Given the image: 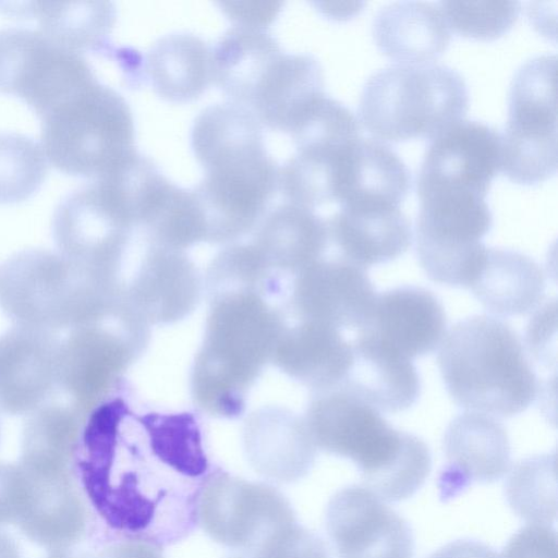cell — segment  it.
I'll return each mask as SVG.
<instances>
[{
    "label": "cell",
    "instance_id": "6da1fadb",
    "mask_svg": "<svg viewBox=\"0 0 558 558\" xmlns=\"http://www.w3.org/2000/svg\"><path fill=\"white\" fill-rule=\"evenodd\" d=\"M118 401L99 402L83 420L72 472L108 538L163 548L198 525V500L213 472L190 426L132 433Z\"/></svg>",
    "mask_w": 558,
    "mask_h": 558
},
{
    "label": "cell",
    "instance_id": "7a4b0ae2",
    "mask_svg": "<svg viewBox=\"0 0 558 558\" xmlns=\"http://www.w3.org/2000/svg\"><path fill=\"white\" fill-rule=\"evenodd\" d=\"M437 364L451 399L466 411L511 417L538 393L518 333L496 316L474 315L456 323L439 344Z\"/></svg>",
    "mask_w": 558,
    "mask_h": 558
},
{
    "label": "cell",
    "instance_id": "3957f363",
    "mask_svg": "<svg viewBox=\"0 0 558 558\" xmlns=\"http://www.w3.org/2000/svg\"><path fill=\"white\" fill-rule=\"evenodd\" d=\"M318 446L350 459L365 487L383 500L398 502L414 495L432 469V454L417 436L391 426L380 412L337 387L313 405Z\"/></svg>",
    "mask_w": 558,
    "mask_h": 558
},
{
    "label": "cell",
    "instance_id": "277c9868",
    "mask_svg": "<svg viewBox=\"0 0 558 558\" xmlns=\"http://www.w3.org/2000/svg\"><path fill=\"white\" fill-rule=\"evenodd\" d=\"M463 76L444 64H396L366 81L359 114L375 137L389 142L432 140L469 109Z\"/></svg>",
    "mask_w": 558,
    "mask_h": 558
},
{
    "label": "cell",
    "instance_id": "5b68a950",
    "mask_svg": "<svg viewBox=\"0 0 558 558\" xmlns=\"http://www.w3.org/2000/svg\"><path fill=\"white\" fill-rule=\"evenodd\" d=\"M108 281L60 252L33 248L0 265V307L15 325L57 332L108 310Z\"/></svg>",
    "mask_w": 558,
    "mask_h": 558
},
{
    "label": "cell",
    "instance_id": "8992f818",
    "mask_svg": "<svg viewBox=\"0 0 558 558\" xmlns=\"http://www.w3.org/2000/svg\"><path fill=\"white\" fill-rule=\"evenodd\" d=\"M126 100L98 80L41 118L46 158L61 172L98 178L136 151Z\"/></svg>",
    "mask_w": 558,
    "mask_h": 558
},
{
    "label": "cell",
    "instance_id": "52a82bcc",
    "mask_svg": "<svg viewBox=\"0 0 558 558\" xmlns=\"http://www.w3.org/2000/svg\"><path fill=\"white\" fill-rule=\"evenodd\" d=\"M415 250L426 276L449 287L470 288L487 247L482 239L493 227L484 196L452 191L417 194Z\"/></svg>",
    "mask_w": 558,
    "mask_h": 558
},
{
    "label": "cell",
    "instance_id": "ba28073f",
    "mask_svg": "<svg viewBox=\"0 0 558 558\" xmlns=\"http://www.w3.org/2000/svg\"><path fill=\"white\" fill-rule=\"evenodd\" d=\"M556 60L543 54L525 61L510 84L500 170L521 185L542 183L557 170Z\"/></svg>",
    "mask_w": 558,
    "mask_h": 558
},
{
    "label": "cell",
    "instance_id": "9c48e42d",
    "mask_svg": "<svg viewBox=\"0 0 558 558\" xmlns=\"http://www.w3.org/2000/svg\"><path fill=\"white\" fill-rule=\"evenodd\" d=\"M97 80L82 53L40 31L0 29V93L22 98L40 119Z\"/></svg>",
    "mask_w": 558,
    "mask_h": 558
},
{
    "label": "cell",
    "instance_id": "30bf717a",
    "mask_svg": "<svg viewBox=\"0 0 558 558\" xmlns=\"http://www.w3.org/2000/svg\"><path fill=\"white\" fill-rule=\"evenodd\" d=\"M203 179L192 189L206 235L228 239L246 231L276 192L279 168L265 145L211 158L202 166Z\"/></svg>",
    "mask_w": 558,
    "mask_h": 558
},
{
    "label": "cell",
    "instance_id": "8fae6325",
    "mask_svg": "<svg viewBox=\"0 0 558 558\" xmlns=\"http://www.w3.org/2000/svg\"><path fill=\"white\" fill-rule=\"evenodd\" d=\"M132 225L121 191L101 175L62 198L53 213L52 235L62 255L108 280Z\"/></svg>",
    "mask_w": 558,
    "mask_h": 558
},
{
    "label": "cell",
    "instance_id": "7c38bea8",
    "mask_svg": "<svg viewBox=\"0 0 558 558\" xmlns=\"http://www.w3.org/2000/svg\"><path fill=\"white\" fill-rule=\"evenodd\" d=\"M198 525L215 542L243 556L278 530L296 522L289 500L275 487L215 469L198 500Z\"/></svg>",
    "mask_w": 558,
    "mask_h": 558
},
{
    "label": "cell",
    "instance_id": "4fadbf2b",
    "mask_svg": "<svg viewBox=\"0 0 558 558\" xmlns=\"http://www.w3.org/2000/svg\"><path fill=\"white\" fill-rule=\"evenodd\" d=\"M325 524L338 558H412L409 523L366 487L350 485L329 500Z\"/></svg>",
    "mask_w": 558,
    "mask_h": 558
},
{
    "label": "cell",
    "instance_id": "5bb4252c",
    "mask_svg": "<svg viewBox=\"0 0 558 558\" xmlns=\"http://www.w3.org/2000/svg\"><path fill=\"white\" fill-rule=\"evenodd\" d=\"M500 170V134L460 120L430 140L416 178V192H469L485 196Z\"/></svg>",
    "mask_w": 558,
    "mask_h": 558
},
{
    "label": "cell",
    "instance_id": "9a60e30c",
    "mask_svg": "<svg viewBox=\"0 0 558 558\" xmlns=\"http://www.w3.org/2000/svg\"><path fill=\"white\" fill-rule=\"evenodd\" d=\"M57 332L15 325L0 336V410L31 414L59 388Z\"/></svg>",
    "mask_w": 558,
    "mask_h": 558
},
{
    "label": "cell",
    "instance_id": "2e32d148",
    "mask_svg": "<svg viewBox=\"0 0 558 558\" xmlns=\"http://www.w3.org/2000/svg\"><path fill=\"white\" fill-rule=\"evenodd\" d=\"M25 494L16 526L51 553L73 548L85 536L86 498L71 471H40L21 464Z\"/></svg>",
    "mask_w": 558,
    "mask_h": 558
},
{
    "label": "cell",
    "instance_id": "e0dca14e",
    "mask_svg": "<svg viewBox=\"0 0 558 558\" xmlns=\"http://www.w3.org/2000/svg\"><path fill=\"white\" fill-rule=\"evenodd\" d=\"M446 465L438 476L441 501L463 493L473 483H493L511 465V447L504 425L494 416L466 411L457 415L444 436Z\"/></svg>",
    "mask_w": 558,
    "mask_h": 558
},
{
    "label": "cell",
    "instance_id": "ac0fdd59",
    "mask_svg": "<svg viewBox=\"0 0 558 558\" xmlns=\"http://www.w3.org/2000/svg\"><path fill=\"white\" fill-rule=\"evenodd\" d=\"M365 330L407 359L433 352L446 335L441 302L429 290L403 286L376 296Z\"/></svg>",
    "mask_w": 558,
    "mask_h": 558
},
{
    "label": "cell",
    "instance_id": "d6986e66",
    "mask_svg": "<svg viewBox=\"0 0 558 558\" xmlns=\"http://www.w3.org/2000/svg\"><path fill=\"white\" fill-rule=\"evenodd\" d=\"M352 362L338 385L379 412L410 409L421 392V379L412 360L395 352L365 330L352 342Z\"/></svg>",
    "mask_w": 558,
    "mask_h": 558
},
{
    "label": "cell",
    "instance_id": "ffe728a7",
    "mask_svg": "<svg viewBox=\"0 0 558 558\" xmlns=\"http://www.w3.org/2000/svg\"><path fill=\"white\" fill-rule=\"evenodd\" d=\"M411 190V173L379 140L360 137L343 155L335 201L341 207L399 206Z\"/></svg>",
    "mask_w": 558,
    "mask_h": 558
},
{
    "label": "cell",
    "instance_id": "44dd1931",
    "mask_svg": "<svg viewBox=\"0 0 558 558\" xmlns=\"http://www.w3.org/2000/svg\"><path fill=\"white\" fill-rule=\"evenodd\" d=\"M327 226L341 257L364 269L398 258L412 243L399 206L341 207Z\"/></svg>",
    "mask_w": 558,
    "mask_h": 558
},
{
    "label": "cell",
    "instance_id": "7402d4cb",
    "mask_svg": "<svg viewBox=\"0 0 558 558\" xmlns=\"http://www.w3.org/2000/svg\"><path fill=\"white\" fill-rule=\"evenodd\" d=\"M100 319L70 329L60 343L59 388L83 412L100 402L119 362L117 340Z\"/></svg>",
    "mask_w": 558,
    "mask_h": 558
},
{
    "label": "cell",
    "instance_id": "603a6c76",
    "mask_svg": "<svg viewBox=\"0 0 558 558\" xmlns=\"http://www.w3.org/2000/svg\"><path fill=\"white\" fill-rule=\"evenodd\" d=\"M377 48L402 64H425L448 48L451 33L437 3L398 1L380 9L373 21Z\"/></svg>",
    "mask_w": 558,
    "mask_h": 558
},
{
    "label": "cell",
    "instance_id": "cb8c5ba5",
    "mask_svg": "<svg viewBox=\"0 0 558 558\" xmlns=\"http://www.w3.org/2000/svg\"><path fill=\"white\" fill-rule=\"evenodd\" d=\"M324 92L319 61L307 53H282L272 64L250 109L268 128L290 133Z\"/></svg>",
    "mask_w": 558,
    "mask_h": 558
},
{
    "label": "cell",
    "instance_id": "d4e9b609",
    "mask_svg": "<svg viewBox=\"0 0 558 558\" xmlns=\"http://www.w3.org/2000/svg\"><path fill=\"white\" fill-rule=\"evenodd\" d=\"M0 9L11 15L35 17L41 33L75 52H116L109 35L117 10L110 1L0 2Z\"/></svg>",
    "mask_w": 558,
    "mask_h": 558
},
{
    "label": "cell",
    "instance_id": "484cf974",
    "mask_svg": "<svg viewBox=\"0 0 558 558\" xmlns=\"http://www.w3.org/2000/svg\"><path fill=\"white\" fill-rule=\"evenodd\" d=\"M282 53L267 28L234 24L211 49L213 82L231 101L250 109L258 86Z\"/></svg>",
    "mask_w": 558,
    "mask_h": 558
},
{
    "label": "cell",
    "instance_id": "4316f807",
    "mask_svg": "<svg viewBox=\"0 0 558 558\" xmlns=\"http://www.w3.org/2000/svg\"><path fill=\"white\" fill-rule=\"evenodd\" d=\"M304 291L320 323L357 330L367 325L377 296L365 269L342 257L317 265Z\"/></svg>",
    "mask_w": 558,
    "mask_h": 558
},
{
    "label": "cell",
    "instance_id": "83f0119b",
    "mask_svg": "<svg viewBox=\"0 0 558 558\" xmlns=\"http://www.w3.org/2000/svg\"><path fill=\"white\" fill-rule=\"evenodd\" d=\"M545 286L544 272L534 259L490 247L469 289L489 313L508 317L532 312L543 300Z\"/></svg>",
    "mask_w": 558,
    "mask_h": 558
},
{
    "label": "cell",
    "instance_id": "f1b7e54d",
    "mask_svg": "<svg viewBox=\"0 0 558 558\" xmlns=\"http://www.w3.org/2000/svg\"><path fill=\"white\" fill-rule=\"evenodd\" d=\"M144 76L160 97L173 102L191 101L213 82L211 48L191 33L165 35L148 50Z\"/></svg>",
    "mask_w": 558,
    "mask_h": 558
},
{
    "label": "cell",
    "instance_id": "f546056e",
    "mask_svg": "<svg viewBox=\"0 0 558 558\" xmlns=\"http://www.w3.org/2000/svg\"><path fill=\"white\" fill-rule=\"evenodd\" d=\"M85 412L74 404L48 402L23 428L20 463L40 471H71Z\"/></svg>",
    "mask_w": 558,
    "mask_h": 558
},
{
    "label": "cell",
    "instance_id": "4dcf8cb0",
    "mask_svg": "<svg viewBox=\"0 0 558 558\" xmlns=\"http://www.w3.org/2000/svg\"><path fill=\"white\" fill-rule=\"evenodd\" d=\"M510 507L531 523L549 524L556 518L555 454L522 460L506 485Z\"/></svg>",
    "mask_w": 558,
    "mask_h": 558
},
{
    "label": "cell",
    "instance_id": "1f68e13d",
    "mask_svg": "<svg viewBox=\"0 0 558 558\" xmlns=\"http://www.w3.org/2000/svg\"><path fill=\"white\" fill-rule=\"evenodd\" d=\"M260 241L271 248H288L300 259L317 257L329 240L327 220L292 203L274 208L265 218L259 232Z\"/></svg>",
    "mask_w": 558,
    "mask_h": 558
},
{
    "label": "cell",
    "instance_id": "d6a6232c",
    "mask_svg": "<svg viewBox=\"0 0 558 558\" xmlns=\"http://www.w3.org/2000/svg\"><path fill=\"white\" fill-rule=\"evenodd\" d=\"M47 174L43 147L32 137L0 133V204L26 201L41 186Z\"/></svg>",
    "mask_w": 558,
    "mask_h": 558
},
{
    "label": "cell",
    "instance_id": "836d02e7",
    "mask_svg": "<svg viewBox=\"0 0 558 558\" xmlns=\"http://www.w3.org/2000/svg\"><path fill=\"white\" fill-rule=\"evenodd\" d=\"M454 33L476 40H494L508 33L518 20V1H440L437 3Z\"/></svg>",
    "mask_w": 558,
    "mask_h": 558
},
{
    "label": "cell",
    "instance_id": "e575fe53",
    "mask_svg": "<svg viewBox=\"0 0 558 558\" xmlns=\"http://www.w3.org/2000/svg\"><path fill=\"white\" fill-rule=\"evenodd\" d=\"M246 558H329L324 541L293 522L270 535Z\"/></svg>",
    "mask_w": 558,
    "mask_h": 558
},
{
    "label": "cell",
    "instance_id": "d590c367",
    "mask_svg": "<svg viewBox=\"0 0 558 558\" xmlns=\"http://www.w3.org/2000/svg\"><path fill=\"white\" fill-rule=\"evenodd\" d=\"M500 558H557V534L547 524L520 529L505 546Z\"/></svg>",
    "mask_w": 558,
    "mask_h": 558
},
{
    "label": "cell",
    "instance_id": "8d00e7d4",
    "mask_svg": "<svg viewBox=\"0 0 558 558\" xmlns=\"http://www.w3.org/2000/svg\"><path fill=\"white\" fill-rule=\"evenodd\" d=\"M24 494L25 475L21 465L0 463V525H16Z\"/></svg>",
    "mask_w": 558,
    "mask_h": 558
},
{
    "label": "cell",
    "instance_id": "74e56055",
    "mask_svg": "<svg viewBox=\"0 0 558 558\" xmlns=\"http://www.w3.org/2000/svg\"><path fill=\"white\" fill-rule=\"evenodd\" d=\"M556 333V302L546 303L531 319L527 331V349L538 362L550 360V338Z\"/></svg>",
    "mask_w": 558,
    "mask_h": 558
},
{
    "label": "cell",
    "instance_id": "f35d334b",
    "mask_svg": "<svg viewBox=\"0 0 558 558\" xmlns=\"http://www.w3.org/2000/svg\"><path fill=\"white\" fill-rule=\"evenodd\" d=\"M219 4L234 24L267 28L279 13L282 2L253 0L223 1Z\"/></svg>",
    "mask_w": 558,
    "mask_h": 558
},
{
    "label": "cell",
    "instance_id": "ab89813d",
    "mask_svg": "<svg viewBox=\"0 0 558 558\" xmlns=\"http://www.w3.org/2000/svg\"><path fill=\"white\" fill-rule=\"evenodd\" d=\"M97 558H163L161 548L134 539H108Z\"/></svg>",
    "mask_w": 558,
    "mask_h": 558
},
{
    "label": "cell",
    "instance_id": "60d3db41",
    "mask_svg": "<svg viewBox=\"0 0 558 558\" xmlns=\"http://www.w3.org/2000/svg\"><path fill=\"white\" fill-rule=\"evenodd\" d=\"M427 558H500L488 545L474 539L451 542Z\"/></svg>",
    "mask_w": 558,
    "mask_h": 558
},
{
    "label": "cell",
    "instance_id": "b9f144b4",
    "mask_svg": "<svg viewBox=\"0 0 558 558\" xmlns=\"http://www.w3.org/2000/svg\"><path fill=\"white\" fill-rule=\"evenodd\" d=\"M0 558H21L16 543L3 532H0Z\"/></svg>",
    "mask_w": 558,
    "mask_h": 558
},
{
    "label": "cell",
    "instance_id": "7bdbcfd3",
    "mask_svg": "<svg viewBox=\"0 0 558 558\" xmlns=\"http://www.w3.org/2000/svg\"><path fill=\"white\" fill-rule=\"evenodd\" d=\"M47 558H97L95 553L75 550L74 547L61 551L51 553Z\"/></svg>",
    "mask_w": 558,
    "mask_h": 558
},
{
    "label": "cell",
    "instance_id": "ee69618b",
    "mask_svg": "<svg viewBox=\"0 0 558 558\" xmlns=\"http://www.w3.org/2000/svg\"><path fill=\"white\" fill-rule=\"evenodd\" d=\"M229 558H246L245 556H235V557H229Z\"/></svg>",
    "mask_w": 558,
    "mask_h": 558
}]
</instances>
